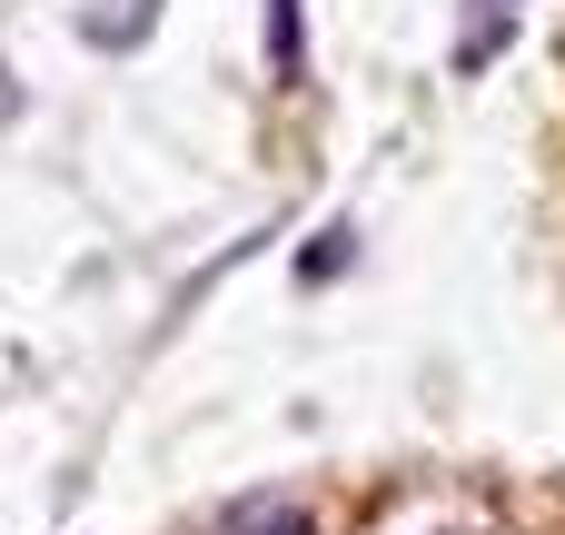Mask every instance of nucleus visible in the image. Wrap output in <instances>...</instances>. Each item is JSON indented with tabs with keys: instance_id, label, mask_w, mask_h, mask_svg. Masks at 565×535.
Returning <instances> with one entry per match:
<instances>
[{
	"instance_id": "4",
	"label": "nucleus",
	"mask_w": 565,
	"mask_h": 535,
	"mask_svg": "<svg viewBox=\"0 0 565 535\" xmlns=\"http://www.w3.org/2000/svg\"><path fill=\"white\" fill-rule=\"evenodd\" d=\"M149 20H159V0H129V10H99V20H79L99 50H139L149 40Z\"/></svg>"
},
{
	"instance_id": "3",
	"label": "nucleus",
	"mask_w": 565,
	"mask_h": 535,
	"mask_svg": "<svg viewBox=\"0 0 565 535\" xmlns=\"http://www.w3.org/2000/svg\"><path fill=\"white\" fill-rule=\"evenodd\" d=\"M218 535H308V516L288 506V496H248V506H228Z\"/></svg>"
},
{
	"instance_id": "5",
	"label": "nucleus",
	"mask_w": 565,
	"mask_h": 535,
	"mask_svg": "<svg viewBox=\"0 0 565 535\" xmlns=\"http://www.w3.org/2000/svg\"><path fill=\"white\" fill-rule=\"evenodd\" d=\"M348 238H358V228H328V238L308 248V278H338V268H348Z\"/></svg>"
},
{
	"instance_id": "2",
	"label": "nucleus",
	"mask_w": 565,
	"mask_h": 535,
	"mask_svg": "<svg viewBox=\"0 0 565 535\" xmlns=\"http://www.w3.org/2000/svg\"><path fill=\"white\" fill-rule=\"evenodd\" d=\"M268 69H278V79L308 69V20H298V0H268Z\"/></svg>"
},
{
	"instance_id": "1",
	"label": "nucleus",
	"mask_w": 565,
	"mask_h": 535,
	"mask_svg": "<svg viewBox=\"0 0 565 535\" xmlns=\"http://www.w3.org/2000/svg\"><path fill=\"white\" fill-rule=\"evenodd\" d=\"M516 20H526V0H457V79L497 69L507 40H516Z\"/></svg>"
}]
</instances>
